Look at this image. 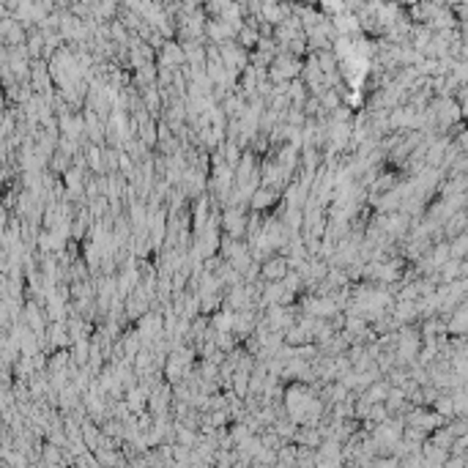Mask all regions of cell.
<instances>
[{
	"instance_id": "1",
	"label": "cell",
	"mask_w": 468,
	"mask_h": 468,
	"mask_svg": "<svg viewBox=\"0 0 468 468\" xmlns=\"http://www.w3.org/2000/svg\"><path fill=\"white\" fill-rule=\"evenodd\" d=\"M246 205H224L222 208V230L233 239H246Z\"/></svg>"
},
{
	"instance_id": "2",
	"label": "cell",
	"mask_w": 468,
	"mask_h": 468,
	"mask_svg": "<svg viewBox=\"0 0 468 468\" xmlns=\"http://www.w3.org/2000/svg\"><path fill=\"white\" fill-rule=\"evenodd\" d=\"M279 197H282V189L260 184V186L255 189L252 200H249V205H252V211H263V214H266L271 205H277V203H279Z\"/></svg>"
},
{
	"instance_id": "3",
	"label": "cell",
	"mask_w": 468,
	"mask_h": 468,
	"mask_svg": "<svg viewBox=\"0 0 468 468\" xmlns=\"http://www.w3.org/2000/svg\"><path fill=\"white\" fill-rule=\"evenodd\" d=\"M288 271H291L288 258L277 252V255H271V258L263 260V271H260V274H263V279H269L271 282V279H285V277H288Z\"/></svg>"
},
{
	"instance_id": "4",
	"label": "cell",
	"mask_w": 468,
	"mask_h": 468,
	"mask_svg": "<svg viewBox=\"0 0 468 468\" xmlns=\"http://www.w3.org/2000/svg\"><path fill=\"white\" fill-rule=\"evenodd\" d=\"M389 394V386L386 384H375V386H369L367 394H365V400H369V403H378V400H384Z\"/></svg>"
}]
</instances>
